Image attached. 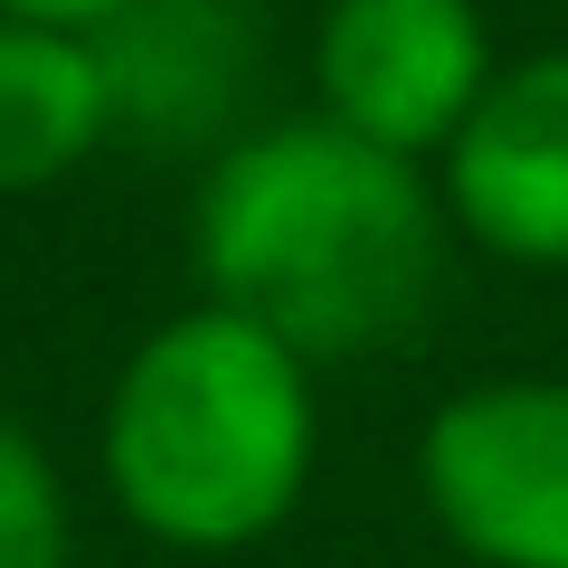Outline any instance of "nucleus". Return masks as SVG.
Listing matches in <instances>:
<instances>
[{"label":"nucleus","mask_w":568,"mask_h":568,"mask_svg":"<svg viewBox=\"0 0 568 568\" xmlns=\"http://www.w3.org/2000/svg\"><path fill=\"white\" fill-rule=\"evenodd\" d=\"M200 304L275 332L294 361H361L446 294V200L417 162L342 123H265L227 142L190 200Z\"/></svg>","instance_id":"1"},{"label":"nucleus","mask_w":568,"mask_h":568,"mask_svg":"<svg viewBox=\"0 0 568 568\" xmlns=\"http://www.w3.org/2000/svg\"><path fill=\"white\" fill-rule=\"evenodd\" d=\"M313 361L219 304L142 332L95 417V474L114 511L181 559H237L275 540L313 493Z\"/></svg>","instance_id":"2"},{"label":"nucleus","mask_w":568,"mask_h":568,"mask_svg":"<svg viewBox=\"0 0 568 568\" xmlns=\"http://www.w3.org/2000/svg\"><path fill=\"white\" fill-rule=\"evenodd\" d=\"M417 503L474 568H568V379H474L417 426Z\"/></svg>","instance_id":"3"},{"label":"nucleus","mask_w":568,"mask_h":568,"mask_svg":"<svg viewBox=\"0 0 568 568\" xmlns=\"http://www.w3.org/2000/svg\"><path fill=\"white\" fill-rule=\"evenodd\" d=\"M493 85V39L474 0H323L313 20V95L323 123L426 162L465 133Z\"/></svg>","instance_id":"4"},{"label":"nucleus","mask_w":568,"mask_h":568,"mask_svg":"<svg viewBox=\"0 0 568 568\" xmlns=\"http://www.w3.org/2000/svg\"><path fill=\"white\" fill-rule=\"evenodd\" d=\"M446 219L484 256L568 275V48L493 67L484 104L446 142Z\"/></svg>","instance_id":"5"},{"label":"nucleus","mask_w":568,"mask_h":568,"mask_svg":"<svg viewBox=\"0 0 568 568\" xmlns=\"http://www.w3.org/2000/svg\"><path fill=\"white\" fill-rule=\"evenodd\" d=\"M95 67L114 123L152 142H190L237 114L256 67V10L246 0H133L95 29Z\"/></svg>","instance_id":"6"},{"label":"nucleus","mask_w":568,"mask_h":568,"mask_svg":"<svg viewBox=\"0 0 568 568\" xmlns=\"http://www.w3.org/2000/svg\"><path fill=\"white\" fill-rule=\"evenodd\" d=\"M104 133H114V95L95 39L0 20V200L58 190Z\"/></svg>","instance_id":"7"},{"label":"nucleus","mask_w":568,"mask_h":568,"mask_svg":"<svg viewBox=\"0 0 568 568\" xmlns=\"http://www.w3.org/2000/svg\"><path fill=\"white\" fill-rule=\"evenodd\" d=\"M77 559V503L58 484V455L20 417H0V568H67Z\"/></svg>","instance_id":"8"},{"label":"nucleus","mask_w":568,"mask_h":568,"mask_svg":"<svg viewBox=\"0 0 568 568\" xmlns=\"http://www.w3.org/2000/svg\"><path fill=\"white\" fill-rule=\"evenodd\" d=\"M114 10H133V0H0V20H20V29H67V39H95Z\"/></svg>","instance_id":"9"}]
</instances>
